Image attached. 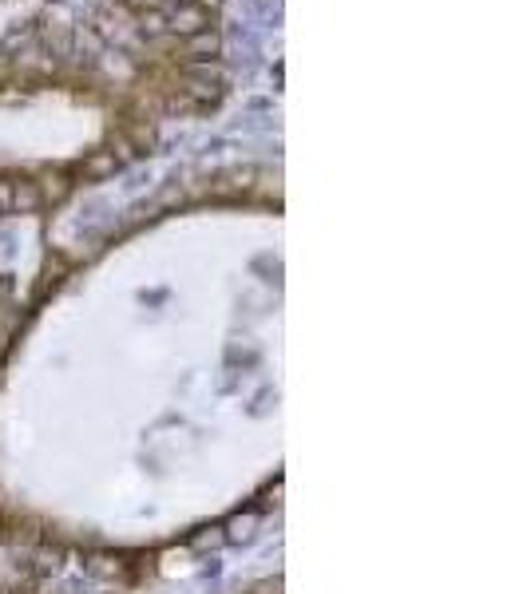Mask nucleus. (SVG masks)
Here are the masks:
<instances>
[{
    "instance_id": "f03ea898",
    "label": "nucleus",
    "mask_w": 527,
    "mask_h": 594,
    "mask_svg": "<svg viewBox=\"0 0 527 594\" xmlns=\"http://www.w3.org/2000/svg\"><path fill=\"white\" fill-rule=\"evenodd\" d=\"M36 36H40L44 52L60 64V60H68V56H72V44H76V24H68V16H64L60 8H52V12H44V16H40Z\"/></svg>"
},
{
    "instance_id": "423d86ee",
    "label": "nucleus",
    "mask_w": 527,
    "mask_h": 594,
    "mask_svg": "<svg viewBox=\"0 0 527 594\" xmlns=\"http://www.w3.org/2000/svg\"><path fill=\"white\" fill-rule=\"evenodd\" d=\"M107 171H115V155L111 151H96L88 159V175H107Z\"/></svg>"
},
{
    "instance_id": "9d476101",
    "label": "nucleus",
    "mask_w": 527,
    "mask_h": 594,
    "mask_svg": "<svg viewBox=\"0 0 527 594\" xmlns=\"http://www.w3.org/2000/svg\"><path fill=\"white\" fill-rule=\"evenodd\" d=\"M195 4H203V8H207V12H218V8H222V0H195Z\"/></svg>"
},
{
    "instance_id": "0eeeda50",
    "label": "nucleus",
    "mask_w": 527,
    "mask_h": 594,
    "mask_svg": "<svg viewBox=\"0 0 527 594\" xmlns=\"http://www.w3.org/2000/svg\"><path fill=\"white\" fill-rule=\"evenodd\" d=\"M131 16H139V12H151V8H167V0H119Z\"/></svg>"
},
{
    "instance_id": "20e7f679",
    "label": "nucleus",
    "mask_w": 527,
    "mask_h": 594,
    "mask_svg": "<svg viewBox=\"0 0 527 594\" xmlns=\"http://www.w3.org/2000/svg\"><path fill=\"white\" fill-rule=\"evenodd\" d=\"M218 52H222V32L218 28H203L191 40H183L179 64H207V60H218Z\"/></svg>"
},
{
    "instance_id": "6e6552de",
    "label": "nucleus",
    "mask_w": 527,
    "mask_h": 594,
    "mask_svg": "<svg viewBox=\"0 0 527 594\" xmlns=\"http://www.w3.org/2000/svg\"><path fill=\"white\" fill-rule=\"evenodd\" d=\"M16 202H20L24 210H32V206H36V187H32V183H20V187H16Z\"/></svg>"
},
{
    "instance_id": "1a4fd4ad",
    "label": "nucleus",
    "mask_w": 527,
    "mask_h": 594,
    "mask_svg": "<svg viewBox=\"0 0 527 594\" xmlns=\"http://www.w3.org/2000/svg\"><path fill=\"white\" fill-rule=\"evenodd\" d=\"M44 191H48V195H64V179H60V175H56V179H48V187H44Z\"/></svg>"
},
{
    "instance_id": "f257e3e1",
    "label": "nucleus",
    "mask_w": 527,
    "mask_h": 594,
    "mask_svg": "<svg viewBox=\"0 0 527 594\" xmlns=\"http://www.w3.org/2000/svg\"><path fill=\"white\" fill-rule=\"evenodd\" d=\"M96 36H100L104 44H115L119 52H123V48H131V52L143 48V36H139V28H135V16H131L119 0H104V4L96 8Z\"/></svg>"
},
{
    "instance_id": "39448f33",
    "label": "nucleus",
    "mask_w": 527,
    "mask_h": 594,
    "mask_svg": "<svg viewBox=\"0 0 527 594\" xmlns=\"http://www.w3.org/2000/svg\"><path fill=\"white\" fill-rule=\"evenodd\" d=\"M127 135H131V143L135 147H151L155 143V131H151V123L143 119V115H123V123H119Z\"/></svg>"
},
{
    "instance_id": "7ed1b4c3",
    "label": "nucleus",
    "mask_w": 527,
    "mask_h": 594,
    "mask_svg": "<svg viewBox=\"0 0 527 594\" xmlns=\"http://www.w3.org/2000/svg\"><path fill=\"white\" fill-rule=\"evenodd\" d=\"M203 28H218L214 16L203 4H171V8H167V32H171L175 40H191V36L203 32Z\"/></svg>"
},
{
    "instance_id": "9b49d317",
    "label": "nucleus",
    "mask_w": 527,
    "mask_h": 594,
    "mask_svg": "<svg viewBox=\"0 0 527 594\" xmlns=\"http://www.w3.org/2000/svg\"><path fill=\"white\" fill-rule=\"evenodd\" d=\"M167 4H195V0H167Z\"/></svg>"
}]
</instances>
